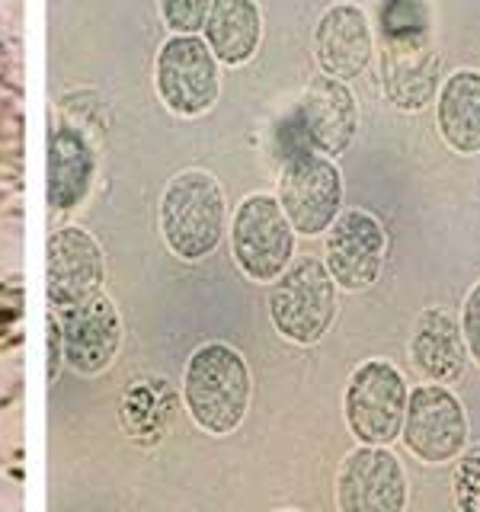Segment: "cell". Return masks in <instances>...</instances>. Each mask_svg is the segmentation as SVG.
<instances>
[{
  "label": "cell",
  "mask_w": 480,
  "mask_h": 512,
  "mask_svg": "<svg viewBox=\"0 0 480 512\" xmlns=\"http://www.w3.org/2000/svg\"><path fill=\"white\" fill-rule=\"evenodd\" d=\"M442 58L426 4L381 7V93L397 112H423L436 100Z\"/></svg>",
  "instance_id": "cell-1"
},
{
  "label": "cell",
  "mask_w": 480,
  "mask_h": 512,
  "mask_svg": "<svg viewBox=\"0 0 480 512\" xmlns=\"http://www.w3.org/2000/svg\"><path fill=\"white\" fill-rule=\"evenodd\" d=\"M253 375L244 352L231 343H202L183 368V404L208 436H231L247 420Z\"/></svg>",
  "instance_id": "cell-2"
},
{
  "label": "cell",
  "mask_w": 480,
  "mask_h": 512,
  "mask_svg": "<svg viewBox=\"0 0 480 512\" xmlns=\"http://www.w3.org/2000/svg\"><path fill=\"white\" fill-rule=\"evenodd\" d=\"M160 237L183 263H199L212 256L228 231V202L224 189L208 170L173 173L157 208Z\"/></svg>",
  "instance_id": "cell-3"
},
{
  "label": "cell",
  "mask_w": 480,
  "mask_h": 512,
  "mask_svg": "<svg viewBox=\"0 0 480 512\" xmlns=\"http://www.w3.org/2000/svg\"><path fill=\"white\" fill-rule=\"evenodd\" d=\"M266 304L272 327L282 340L295 346H317L340 311V288L333 285L324 260L298 256L282 272V279L269 285Z\"/></svg>",
  "instance_id": "cell-4"
},
{
  "label": "cell",
  "mask_w": 480,
  "mask_h": 512,
  "mask_svg": "<svg viewBox=\"0 0 480 512\" xmlns=\"http://www.w3.org/2000/svg\"><path fill=\"white\" fill-rule=\"evenodd\" d=\"M410 384L391 359H365L352 368L343 391V416L359 445L388 448L400 439Z\"/></svg>",
  "instance_id": "cell-5"
},
{
  "label": "cell",
  "mask_w": 480,
  "mask_h": 512,
  "mask_svg": "<svg viewBox=\"0 0 480 512\" xmlns=\"http://www.w3.org/2000/svg\"><path fill=\"white\" fill-rule=\"evenodd\" d=\"M298 234L272 192H250L231 218V256L256 285H272L295 263Z\"/></svg>",
  "instance_id": "cell-6"
},
{
  "label": "cell",
  "mask_w": 480,
  "mask_h": 512,
  "mask_svg": "<svg viewBox=\"0 0 480 512\" xmlns=\"http://www.w3.org/2000/svg\"><path fill=\"white\" fill-rule=\"evenodd\" d=\"M343 196L346 183L336 160L320 157L308 148L285 154L276 199L295 234H327L330 224L343 215Z\"/></svg>",
  "instance_id": "cell-7"
},
{
  "label": "cell",
  "mask_w": 480,
  "mask_h": 512,
  "mask_svg": "<svg viewBox=\"0 0 480 512\" xmlns=\"http://www.w3.org/2000/svg\"><path fill=\"white\" fill-rule=\"evenodd\" d=\"M154 90L173 116L199 119L221 96V64L202 36H170L154 58Z\"/></svg>",
  "instance_id": "cell-8"
},
{
  "label": "cell",
  "mask_w": 480,
  "mask_h": 512,
  "mask_svg": "<svg viewBox=\"0 0 480 512\" xmlns=\"http://www.w3.org/2000/svg\"><path fill=\"white\" fill-rule=\"evenodd\" d=\"M400 439L423 464L455 461L468 445V413L461 397L445 384H416L407 397Z\"/></svg>",
  "instance_id": "cell-9"
},
{
  "label": "cell",
  "mask_w": 480,
  "mask_h": 512,
  "mask_svg": "<svg viewBox=\"0 0 480 512\" xmlns=\"http://www.w3.org/2000/svg\"><path fill=\"white\" fill-rule=\"evenodd\" d=\"M388 256L384 224L368 208H346L330 224L324 240V266L340 292H365L372 288Z\"/></svg>",
  "instance_id": "cell-10"
},
{
  "label": "cell",
  "mask_w": 480,
  "mask_h": 512,
  "mask_svg": "<svg viewBox=\"0 0 480 512\" xmlns=\"http://www.w3.org/2000/svg\"><path fill=\"white\" fill-rule=\"evenodd\" d=\"M106 263L96 237L77 224H64L48 237L45 260V292L58 314L84 308L87 301L103 295Z\"/></svg>",
  "instance_id": "cell-11"
},
{
  "label": "cell",
  "mask_w": 480,
  "mask_h": 512,
  "mask_svg": "<svg viewBox=\"0 0 480 512\" xmlns=\"http://www.w3.org/2000/svg\"><path fill=\"white\" fill-rule=\"evenodd\" d=\"M407 500V471L388 448H352L336 471V506L340 512H407Z\"/></svg>",
  "instance_id": "cell-12"
},
{
  "label": "cell",
  "mask_w": 480,
  "mask_h": 512,
  "mask_svg": "<svg viewBox=\"0 0 480 512\" xmlns=\"http://www.w3.org/2000/svg\"><path fill=\"white\" fill-rule=\"evenodd\" d=\"M298 135L304 148L320 157H343L359 135V103L349 84L333 77H314L298 103Z\"/></svg>",
  "instance_id": "cell-13"
},
{
  "label": "cell",
  "mask_w": 480,
  "mask_h": 512,
  "mask_svg": "<svg viewBox=\"0 0 480 512\" xmlns=\"http://www.w3.org/2000/svg\"><path fill=\"white\" fill-rule=\"evenodd\" d=\"M61 362L77 375H103L122 349V317L109 295H96L84 308L58 314Z\"/></svg>",
  "instance_id": "cell-14"
},
{
  "label": "cell",
  "mask_w": 480,
  "mask_h": 512,
  "mask_svg": "<svg viewBox=\"0 0 480 512\" xmlns=\"http://www.w3.org/2000/svg\"><path fill=\"white\" fill-rule=\"evenodd\" d=\"M375 55V32L359 4H333L314 26V61L324 77L349 84L368 71Z\"/></svg>",
  "instance_id": "cell-15"
},
{
  "label": "cell",
  "mask_w": 480,
  "mask_h": 512,
  "mask_svg": "<svg viewBox=\"0 0 480 512\" xmlns=\"http://www.w3.org/2000/svg\"><path fill=\"white\" fill-rule=\"evenodd\" d=\"M407 352L423 381L429 384L458 381L464 375V362H468V349H464V340H461L458 317L448 308H439V304L423 308L413 320Z\"/></svg>",
  "instance_id": "cell-16"
},
{
  "label": "cell",
  "mask_w": 480,
  "mask_h": 512,
  "mask_svg": "<svg viewBox=\"0 0 480 512\" xmlns=\"http://www.w3.org/2000/svg\"><path fill=\"white\" fill-rule=\"evenodd\" d=\"M96 173V154L87 135L74 125L55 128L48 141V205L71 212L87 199Z\"/></svg>",
  "instance_id": "cell-17"
},
{
  "label": "cell",
  "mask_w": 480,
  "mask_h": 512,
  "mask_svg": "<svg viewBox=\"0 0 480 512\" xmlns=\"http://www.w3.org/2000/svg\"><path fill=\"white\" fill-rule=\"evenodd\" d=\"M205 45L224 68H244L263 45V10L253 0H212Z\"/></svg>",
  "instance_id": "cell-18"
},
{
  "label": "cell",
  "mask_w": 480,
  "mask_h": 512,
  "mask_svg": "<svg viewBox=\"0 0 480 512\" xmlns=\"http://www.w3.org/2000/svg\"><path fill=\"white\" fill-rule=\"evenodd\" d=\"M436 128L461 157L480 154V71L458 68L442 77L436 93Z\"/></svg>",
  "instance_id": "cell-19"
},
{
  "label": "cell",
  "mask_w": 480,
  "mask_h": 512,
  "mask_svg": "<svg viewBox=\"0 0 480 512\" xmlns=\"http://www.w3.org/2000/svg\"><path fill=\"white\" fill-rule=\"evenodd\" d=\"M452 474V496L458 512H480V442L464 448Z\"/></svg>",
  "instance_id": "cell-20"
},
{
  "label": "cell",
  "mask_w": 480,
  "mask_h": 512,
  "mask_svg": "<svg viewBox=\"0 0 480 512\" xmlns=\"http://www.w3.org/2000/svg\"><path fill=\"white\" fill-rule=\"evenodd\" d=\"M212 0H160L157 13L173 36H199L205 29Z\"/></svg>",
  "instance_id": "cell-21"
},
{
  "label": "cell",
  "mask_w": 480,
  "mask_h": 512,
  "mask_svg": "<svg viewBox=\"0 0 480 512\" xmlns=\"http://www.w3.org/2000/svg\"><path fill=\"white\" fill-rule=\"evenodd\" d=\"M458 327H461L464 349H468V359L480 368V282H474L471 292L464 295Z\"/></svg>",
  "instance_id": "cell-22"
},
{
  "label": "cell",
  "mask_w": 480,
  "mask_h": 512,
  "mask_svg": "<svg viewBox=\"0 0 480 512\" xmlns=\"http://www.w3.org/2000/svg\"><path fill=\"white\" fill-rule=\"evenodd\" d=\"M282 512H295V509H282Z\"/></svg>",
  "instance_id": "cell-23"
}]
</instances>
